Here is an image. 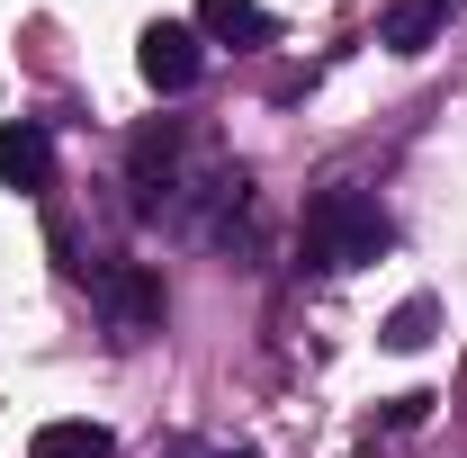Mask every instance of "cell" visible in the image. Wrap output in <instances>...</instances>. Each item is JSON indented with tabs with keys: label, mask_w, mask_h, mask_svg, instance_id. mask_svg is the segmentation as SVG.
Masks as SVG:
<instances>
[{
	"label": "cell",
	"mask_w": 467,
	"mask_h": 458,
	"mask_svg": "<svg viewBox=\"0 0 467 458\" xmlns=\"http://www.w3.org/2000/svg\"><path fill=\"white\" fill-rule=\"evenodd\" d=\"M296 252H306V270H368V261H387L396 252V225H387V207H378V189H359V180H333V189H315L306 198V225H296Z\"/></svg>",
	"instance_id": "cell-1"
},
{
	"label": "cell",
	"mask_w": 467,
	"mask_h": 458,
	"mask_svg": "<svg viewBox=\"0 0 467 458\" xmlns=\"http://www.w3.org/2000/svg\"><path fill=\"white\" fill-rule=\"evenodd\" d=\"M243 207H252L243 162H225L216 144H189V162H180V180H171V198H162V216H153V225L189 234V243H225Z\"/></svg>",
	"instance_id": "cell-2"
},
{
	"label": "cell",
	"mask_w": 467,
	"mask_h": 458,
	"mask_svg": "<svg viewBox=\"0 0 467 458\" xmlns=\"http://www.w3.org/2000/svg\"><path fill=\"white\" fill-rule=\"evenodd\" d=\"M90 306H99L109 342H144V333H162V279H153L144 261H99V270H90Z\"/></svg>",
	"instance_id": "cell-3"
},
{
	"label": "cell",
	"mask_w": 467,
	"mask_h": 458,
	"mask_svg": "<svg viewBox=\"0 0 467 458\" xmlns=\"http://www.w3.org/2000/svg\"><path fill=\"white\" fill-rule=\"evenodd\" d=\"M180 162H189V135H180V126H162V117L126 144V189H135V216H162V198H171Z\"/></svg>",
	"instance_id": "cell-4"
},
{
	"label": "cell",
	"mask_w": 467,
	"mask_h": 458,
	"mask_svg": "<svg viewBox=\"0 0 467 458\" xmlns=\"http://www.w3.org/2000/svg\"><path fill=\"white\" fill-rule=\"evenodd\" d=\"M135 63H144V81H153L162 99H180V90H198V72H207V36L180 27V18H153L144 46H135Z\"/></svg>",
	"instance_id": "cell-5"
},
{
	"label": "cell",
	"mask_w": 467,
	"mask_h": 458,
	"mask_svg": "<svg viewBox=\"0 0 467 458\" xmlns=\"http://www.w3.org/2000/svg\"><path fill=\"white\" fill-rule=\"evenodd\" d=\"M0 189H27V198L55 189V135H46V117H9L0 126Z\"/></svg>",
	"instance_id": "cell-6"
},
{
	"label": "cell",
	"mask_w": 467,
	"mask_h": 458,
	"mask_svg": "<svg viewBox=\"0 0 467 458\" xmlns=\"http://www.w3.org/2000/svg\"><path fill=\"white\" fill-rule=\"evenodd\" d=\"M459 18V0H396L387 18H378V46L387 55H431V36Z\"/></svg>",
	"instance_id": "cell-7"
},
{
	"label": "cell",
	"mask_w": 467,
	"mask_h": 458,
	"mask_svg": "<svg viewBox=\"0 0 467 458\" xmlns=\"http://www.w3.org/2000/svg\"><path fill=\"white\" fill-rule=\"evenodd\" d=\"M198 36H216V46H270L279 36V18L261 9V0H198V18H189Z\"/></svg>",
	"instance_id": "cell-8"
},
{
	"label": "cell",
	"mask_w": 467,
	"mask_h": 458,
	"mask_svg": "<svg viewBox=\"0 0 467 458\" xmlns=\"http://www.w3.org/2000/svg\"><path fill=\"white\" fill-rule=\"evenodd\" d=\"M27 458H117V432H99V422H46L27 441Z\"/></svg>",
	"instance_id": "cell-9"
},
{
	"label": "cell",
	"mask_w": 467,
	"mask_h": 458,
	"mask_svg": "<svg viewBox=\"0 0 467 458\" xmlns=\"http://www.w3.org/2000/svg\"><path fill=\"white\" fill-rule=\"evenodd\" d=\"M431 324H441V306H431V297H405V306L387 315V350H422Z\"/></svg>",
	"instance_id": "cell-10"
},
{
	"label": "cell",
	"mask_w": 467,
	"mask_h": 458,
	"mask_svg": "<svg viewBox=\"0 0 467 458\" xmlns=\"http://www.w3.org/2000/svg\"><path fill=\"white\" fill-rule=\"evenodd\" d=\"M422 413H431V396H396L387 413H378V422H368V441H378V432H413Z\"/></svg>",
	"instance_id": "cell-11"
},
{
	"label": "cell",
	"mask_w": 467,
	"mask_h": 458,
	"mask_svg": "<svg viewBox=\"0 0 467 458\" xmlns=\"http://www.w3.org/2000/svg\"><path fill=\"white\" fill-rule=\"evenodd\" d=\"M162 458H261V450H207V441H162Z\"/></svg>",
	"instance_id": "cell-12"
}]
</instances>
